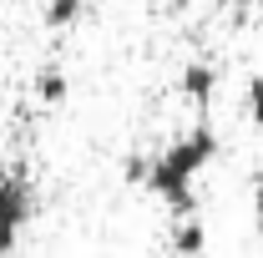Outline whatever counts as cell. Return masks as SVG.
I'll use <instances>...</instances> for the list:
<instances>
[{
    "instance_id": "cell-1",
    "label": "cell",
    "mask_w": 263,
    "mask_h": 258,
    "mask_svg": "<svg viewBox=\"0 0 263 258\" xmlns=\"http://www.w3.org/2000/svg\"><path fill=\"white\" fill-rule=\"evenodd\" d=\"M223 137L213 132V122H193L187 132H177L162 152L147 157V177L142 188L162 202L167 213H193L197 208V177L218 162Z\"/></svg>"
},
{
    "instance_id": "cell-2",
    "label": "cell",
    "mask_w": 263,
    "mask_h": 258,
    "mask_svg": "<svg viewBox=\"0 0 263 258\" xmlns=\"http://www.w3.org/2000/svg\"><path fill=\"white\" fill-rule=\"evenodd\" d=\"M31 218H35V182L15 167L0 172V258H10L21 248Z\"/></svg>"
},
{
    "instance_id": "cell-3",
    "label": "cell",
    "mask_w": 263,
    "mask_h": 258,
    "mask_svg": "<svg viewBox=\"0 0 263 258\" xmlns=\"http://www.w3.org/2000/svg\"><path fill=\"white\" fill-rule=\"evenodd\" d=\"M167 253H182V258H208V223L193 213H177V223L167 233Z\"/></svg>"
},
{
    "instance_id": "cell-4",
    "label": "cell",
    "mask_w": 263,
    "mask_h": 258,
    "mask_svg": "<svg viewBox=\"0 0 263 258\" xmlns=\"http://www.w3.org/2000/svg\"><path fill=\"white\" fill-rule=\"evenodd\" d=\"M177 91L193 101V106H208V101L218 97V66L213 61H187L182 76H177Z\"/></svg>"
},
{
    "instance_id": "cell-5",
    "label": "cell",
    "mask_w": 263,
    "mask_h": 258,
    "mask_svg": "<svg viewBox=\"0 0 263 258\" xmlns=\"http://www.w3.org/2000/svg\"><path fill=\"white\" fill-rule=\"evenodd\" d=\"M31 97L41 101V106H61V101L71 97V76H66L61 66H41L31 76Z\"/></svg>"
},
{
    "instance_id": "cell-6",
    "label": "cell",
    "mask_w": 263,
    "mask_h": 258,
    "mask_svg": "<svg viewBox=\"0 0 263 258\" xmlns=\"http://www.w3.org/2000/svg\"><path fill=\"white\" fill-rule=\"evenodd\" d=\"M86 21V0H41V26L46 31H76Z\"/></svg>"
},
{
    "instance_id": "cell-7",
    "label": "cell",
    "mask_w": 263,
    "mask_h": 258,
    "mask_svg": "<svg viewBox=\"0 0 263 258\" xmlns=\"http://www.w3.org/2000/svg\"><path fill=\"white\" fill-rule=\"evenodd\" d=\"M243 117H248V127L263 132V71H253L243 81Z\"/></svg>"
},
{
    "instance_id": "cell-8",
    "label": "cell",
    "mask_w": 263,
    "mask_h": 258,
    "mask_svg": "<svg viewBox=\"0 0 263 258\" xmlns=\"http://www.w3.org/2000/svg\"><path fill=\"white\" fill-rule=\"evenodd\" d=\"M122 177H127V182H142V177H147V152H137V157L122 162Z\"/></svg>"
},
{
    "instance_id": "cell-9",
    "label": "cell",
    "mask_w": 263,
    "mask_h": 258,
    "mask_svg": "<svg viewBox=\"0 0 263 258\" xmlns=\"http://www.w3.org/2000/svg\"><path fill=\"white\" fill-rule=\"evenodd\" d=\"M253 233H258V243H263V182L253 188Z\"/></svg>"
},
{
    "instance_id": "cell-10",
    "label": "cell",
    "mask_w": 263,
    "mask_h": 258,
    "mask_svg": "<svg viewBox=\"0 0 263 258\" xmlns=\"http://www.w3.org/2000/svg\"><path fill=\"white\" fill-rule=\"evenodd\" d=\"M218 5H233V10H258L263 0H218Z\"/></svg>"
},
{
    "instance_id": "cell-11",
    "label": "cell",
    "mask_w": 263,
    "mask_h": 258,
    "mask_svg": "<svg viewBox=\"0 0 263 258\" xmlns=\"http://www.w3.org/2000/svg\"><path fill=\"white\" fill-rule=\"evenodd\" d=\"M162 258H182V253H162Z\"/></svg>"
}]
</instances>
